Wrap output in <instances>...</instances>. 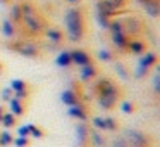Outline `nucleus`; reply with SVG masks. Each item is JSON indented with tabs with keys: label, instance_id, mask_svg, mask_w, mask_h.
<instances>
[]
</instances>
